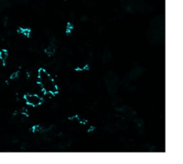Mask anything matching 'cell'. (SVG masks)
Wrapping results in <instances>:
<instances>
[{"instance_id":"obj_1","label":"cell","mask_w":183,"mask_h":164,"mask_svg":"<svg viewBox=\"0 0 183 164\" xmlns=\"http://www.w3.org/2000/svg\"><path fill=\"white\" fill-rule=\"evenodd\" d=\"M39 84L42 90L47 93L56 94L58 92V86L53 78L44 69H40L38 71Z\"/></svg>"},{"instance_id":"obj_2","label":"cell","mask_w":183,"mask_h":164,"mask_svg":"<svg viewBox=\"0 0 183 164\" xmlns=\"http://www.w3.org/2000/svg\"><path fill=\"white\" fill-rule=\"evenodd\" d=\"M24 99L27 104L32 107H38L42 104L43 100L40 97L39 95L34 94V93H29V94H26L24 96Z\"/></svg>"},{"instance_id":"obj_4","label":"cell","mask_w":183,"mask_h":164,"mask_svg":"<svg viewBox=\"0 0 183 164\" xmlns=\"http://www.w3.org/2000/svg\"><path fill=\"white\" fill-rule=\"evenodd\" d=\"M17 76H18V73H17V72L13 73V74H12V76H11V79H17Z\"/></svg>"},{"instance_id":"obj_3","label":"cell","mask_w":183,"mask_h":164,"mask_svg":"<svg viewBox=\"0 0 183 164\" xmlns=\"http://www.w3.org/2000/svg\"><path fill=\"white\" fill-rule=\"evenodd\" d=\"M8 57L9 54L8 52H7V51H6V50L4 49H2L0 51V59H1V60L3 62H5L6 61H7Z\"/></svg>"}]
</instances>
